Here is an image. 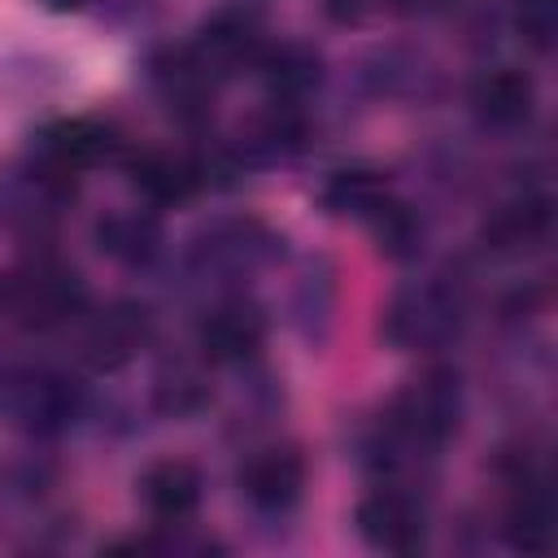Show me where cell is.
Returning a JSON list of instances; mask_svg holds the SVG:
<instances>
[{"label": "cell", "instance_id": "obj_8", "mask_svg": "<svg viewBox=\"0 0 558 558\" xmlns=\"http://www.w3.org/2000/svg\"><path fill=\"white\" fill-rule=\"evenodd\" d=\"M266 336V323L253 305L244 301H227L218 305L205 323H201V349L214 357V362H235V357H248Z\"/></svg>", "mask_w": 558, "mask_h": 558}, {"label": "cell", "instance_id": "obj_5", "mask_svg": "<svg viewBox=\"0 0 558 558\" xmlns=\"http://www.w3.org/2000/svg\"><path fill=\"white\" fill-rule=\"evenodd\" d=\"M240 488L257 510H288L305 488V462L296 449H257L240 466Z\"/></svg>", "mask_w": 558, "mask_h": 558}, {"label": "cell", "instance_id": "obj_17", "mask_svg": "<svg viewBox=\"0 0 558 558\" xmlns=\"http://www.w3.org/2000/svg\"><path fill=\"white\" fill-rule=\"evenodd\" d=\"M52 4H57V9H78L83 0H52Z\"/></svg>", "mask_w": 558, "mask_h": 558}, {"label": "cell", "instance_id": "obj_10", "mask_svg": "<svg viewBox=\"0 0 558 558\" xmlns=\"http://www.w3.org/2000/svg\"><path fill=\"white\" fill-rule=\"evenodd\" d=\"M131 174H135V187L157 205L187 201L205 179L201 166L192 157H183V153H140L131 161Z\"/></svg>", "mask_w": 558, "mask_h": 558}, {"label": "cell", "instance_id": "obj_16", "mask_svg": "<svg viewBox=\"0 0 558 558\" xmlns=\"http://www.w3.org/2000/svg\"><path fill=\"white\" fill-rule=\"evenodd\" d=\"M270 78H275L279 92H301L318 78V61L301 48H283V52L270 57Z\"/></svg>", "mask_w": 558, "mask_h": 558}, {"label": "cell", "instance_id": "obj_3", "mask_svg": "<svg viewBox=\"0 0 558 558\" xmlns=\"http://www.w3.org/2000/svg\"><path fill=\"white\" fill-rule=\"evenodd\" d=\"M83 301H87V292H83L78 275L65 266H35L13 288V310L31 327H57V323L74 318L83 310Z\"/></svg>", "mask_w": 558, "mask_h": 558}, {"label": "cell", "instance_id": "obj_7", "mask_svg": "<svg viewBox=\"0 0 558 558\" xmlns=\"http://www.w3.org/2000/svg\"><path fill=\"white\" fill-rule=\"evenodd\" d=\"M140 493H144V506H148L153 519H161V523H183V519L196 510V501H201V475H196L187 462L166 458V462H157V466L144 471Z\"/></svg>", "mask_w": 558, "mask_h": 558}, {"label": "cell", "instance_id": "obj_14", "mask_svg": "<svg viewBox=\"0 0 558 558\" xmlns=\"http://www.w3.org/2000/svg\"><path fill=\"white\" fill-rule=\"evenodd\" d=\"M514 26L532 48H549L558 31V4L554 0H514Z\"/></svg>", "mask_w": 558, "mask_h": 558}, {"label": "cell", "instance_id": "obj_11", "mask_svg": "<svg viewBox=\"0 0 558 558\" xmlns=\"http://www.w3.org/2000/svg\"><path fill=\"white\" fill-rule=\"evenodd\" d=\"M144 331H148L144 310L118 305V310H109L105 318H96V327L87 331V357H92L96 366H118V362H126V357L140 349Z\"/></svg>", "mask_w": 558, "mask_h": 558}, {"label": "cell", "instance_id": "obj_12", "mask_svg": "<svg viewBox=\"0 0 558 558\" xmlns=\"http://www.w3.org/2000/svg\"><path fill=\"white\" fill-rule=\"evenodd\" d=\"M549 218H554V214H549V201H545V196H523V201L506 205V209L484 227V235L493 240V248H527V244L545 240Z\"/></svg>", "mask_w": 558, "mask_h": 558}, {"label": "cell", "instance_id": "obj_6", "mask_svg": "<svg viewBox=\"0 0 558 558\" xmlns=\"http://www.w3.org/2000/svg\"><path fill=\"white\" fill-rule=\"evenodd\" d=\"M453 331V301L436 288H418L392 301L388 310V336L397 344H432Z\"/></svg>", "mask_w": 558, "mask_h": 558}, {"label": "cell", "instance_id": "obj_2", "mask_svg": "<svg viewBox=\"0 0 558 558\" xmlns=\"http://www.w3.org/2000/svg\"><path fill=\"white\" fill-rule=\"evenodd\" d=\"M357 532L375 549L405 554L423 541V506L401 488H375L357 506Z\"/></svg>", "mask_w": 558, "mask_h": 558}, {"label": "cell", "instance_id": "obj_1", "mask_svg": "<svg viewBox=\"0 0 558 558\" xmlns=\"http://www.w3.org/2000/svg\"><path fill=\"white\" fill-rule=\"evenodd\" d=\"M458 423V379L445 371H432L414 379L388 410V440L405 449H432L440 445Z\"/></svg>", "mask_w": 558, "mask_h": 558}, {"label": "cell", "instance_id": "obj_13", "mask_svg": "<svg viewBox=\"0 0 558 558\" xmlns=\"http://www.w3.org/2000/svg\"><path fill=\"white\" fill-rule=\"evenodd\" d=\"M327 205L340 209V214H357V218H379L388 209V192H384V179L366 174V170H344L331 179L327 187Z\"/></svg>", "mask_w": 558, "mask_h": 558}, {"label": "cell", "instance_id": "obj_4", "mask_svg": "<svg viewBox=\"0 0 558 558\" xmlns=\"http://www.w3.org/2000/svg\"><path fill=\"white\" fill-rule=\"evenodd\" d=\"M105 148H109V135H105L100 122H92V118L57 122L44 135V148H39V179L57 183V187H74V174L83 166H92Z\"/></svg>", "mask_w": 558, "mask_h": 558}, {"label": "cell", "instance_id": "obj_15", "mask_svg": "<svg viewBox=\"0 0 558 558\" xmlns=\"http://www.w3.org/2000/svg\"><path fill=\"white\" fill-rule=\"evenodd\" d=\"M100 244L118 257H148L153 248V222H140V218H113L100 227Z\"/></svg>", "mask_w": 558, "mask_h": 558}, {"label": "cell", "instance_id": "obj_9", "mask_svg": "<svg viewBox=\"0 0 558 558\" xmlns=\"http://www.w3.org/2000/svg\"><path fill=\"white\" fill-rule=\"evenodd\" d=\"M471 100H475V113L488 126H519V122H527L536 92H532V78L523 70L501 65V70H493V74H484L475 83V96Z\"/></svg>", "mask_w": 558, "mask_h": 558}]
</instances>
